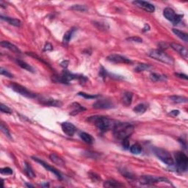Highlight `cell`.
<instances>
[{
    "mask_svg": "<svg viewBox=\"0 0 188 188\" xmlns=\"http://www.w3.org/2000/svg\"><path fill=\"white\" fill-rule=\"evenodd\" d=\"M113 135L116 140L122 141L133 134L134 127L129 123H117L113 127Z\"/></svg>",
    "mask_w": 188,
    "mask_h": 188,
    "instance_id": "obj_1",
    "label": "cell"
},
{
    "mask_svg": "<svg viewBox=\"0 0 188 188\" xmlns=\"http://www.w3.org/2000/svg\"><path fill=\"white\" fill-rule=\"evenodd\" d=\"M87 121L95 125L100 131L104 132L113 129L115 124L114 121L111 119L104 116H100V115L89 117L87 119Z\"/></svg>",
    "mask_w": 188,
    "mask_h": 188,
    "instance_id": "obj_2",
    "label": "cell"
},
{
    "mask_svg": "<svg viewBox=\"0 0 188 188\" xmlns=\"http://www.w3.org/2000/svg\"><path fill=\"white\" fill-rule=\"evenodd\" d=\"M149 55L153 59L159 60L162 63L168 64V65H174V60L170 55L160 50H152L149 53Z\"/></svg>",
    "mask_w": 188,
    "mask_h": 188,
    "instance_id": "obj_3",
    "label": "cell"
},
{
    "mask_svg": "<svg viewBox=\"0 0 188 188\" xmlns=\"http://www.w3.org/2000/svg\"><path fill=\"white\" fill-rule=\"evenodd\" d=\"M153 152L158 159L163 162L164 163L168 164V165L171 166L174 164V159H173L172 156L170 155V154L168 151L160 148H154Z\"/></svg>",
    "mask_w": 188,
    "mask_h": 188,
    "instance_id": "obj_4",
    "label": "cell"
},
{
    "mask_svg": "<svg viewBox=\"0 0 188 188\" xmlns=\"http://www.w3.org/2000/svg\"><path fill=\"white\" fill-rule=\"evenodd\" d=\"M84 78L85 77L83 76L76 75V74L70 73L67 70H64L60 75L55 76L54 80L56 82L64 83V84H68L70 82L74 80H83Z\"/></svg>",
    "mask_w": 188,
    "mask_h": 188,
    "instance_id": "obj_5",
    "label": "cell"
},
{
    "mask_svg": "<svg viewBox=\"0 0 188 188\" xmlns=\"http://www.w3.org/2000/svg\"><path fill=\"white\" fill-rule=\"evenodd\" d=\"M175 159L177 168L181 171H186L188 166V157L184 152L178 151L175 153Z\"/></svg>",
    "mask_w": 188,
    "mask_h": 188,
    "instance_id": "obj_6",
    "label": "cell"
},
{
    "mask_svg": "<svg viewBox=\"0 0 188 188\" xmlns=\"http://www.w3.org/2000/svg\"><path fill=\"white\" fill-rule=\"evenodd\" d=\"M9 87L11 88L13 91L16 92L17 93L20 94V95L23 96V97L29 98V99H34L36 97V95L35 93H32L31 91H29L28 89L26 88L25 87L22 86V85L17 84V83H10L9 85Z\"/></svg>",
    "mask_w": 188,
    "mask_h": 188,
    "instance_id": "obj_7",
    "label": "cell"
},
{
    "mask_svg": "<svg viewBox=\"0 0 188 188\" xmlns=\"http://www.w3.org/2000/svg\"><path fill=\"white\" fill-rule=\"evenodd\" d=\"M163 16L167 20L171 21L174 25L178 24L181 22V19H182L181 15L176 14L174 10L170 8H164L163 10Z\"/></svg>",
    "mask_w": 188,
    "mask_h": 188,
    "instance_id": "obj_8",
    "label": "cell"
},
{
    "mask_svg": "<svg viewBox=\"0 0 188 188\" xmlns=\"http://www.w3.org/2000/svg\"><path fill=\"white\" fill-rule=\"evenodd\" d=\"M140 182L142 185H152L159 182L170 183L168 179L163 177H156L152 176H142L140 179Z\"/></svg>",
    "mask_w": 188,
    "mask_h": 188,
    "instance_id": "obj_9",
    "label": "cell"
},
{
    "mask_svg": "<svg viewBox=\"0 0 188 188\" xmlns=\"http://www.w3.org/2000/svg\"><path fill=\"white\" fill-rule=\"evenodd\" d=\"M107 60L109 62L112 63H115V64H132V61L131 60H129L127 57H123L122 55H110L107 57Z\"/></svg>",
    "mask_w": 188,
    "mask_h": 188,
    "instance_id": "obj_10",
    "label": "cell"
},
{
    "mask_svg": "<svg viewBox=\"0 0 188 188\" xmlns=\"http://www.w3.org/2000/svg\"><path fill=\"white\" fill-rule=\"evenodd\" d=\"M32 159H33V160H35V162H38V163H40L43 166V167H44L47 170H50V172L53 173V174H54L55 175V176H57V179H60V180H61L62 179H63V177H62L61 174L59 172V170H57L56 169V168H55L54 167H52V166L50 165V164H47L46 162H45L44 161H43V160H41V159H39V158H38V157H32Z\"/></svg>",
    "mask_w": 188,
    "mask_h": 188,
    "instance_id": "obj_11",
    "label": "cell"
},
{
    "mask_svg": "<svg viewBox=\"0 0 188 188\" xmlns=\"http://www.w3.org/2000/svg\"><path fill=\"white\" fill-rule=\"evenodd\" d=\"M93 106L95 109H110L114 107V104L109 99H100L97 100Z\"/></svg>",
    "mask_w": 188,
    "mask_h": 188,
    "instance_id": "obj_12",
    "label": "cell"
},
{
    "mask_svg": "<svg viewBox=\"0 0 188 188\" xmlns=\"http://www.w3.org/2000/svg\"><path fill=\"white\" fill-rule=\"evenodd\" d=\"M61 128L64 133L69 137L74 136V134L76 132V127L73 123L69 122H64L62 123Z\"/></svg>",
    "mask_w": 188,
    "mask_h": 188,
    "instance_id": "obj_13",
    "label": "cell"
},
{
    "mask_svg": "<svg viewBox=\"0 0 188 188\" xmlns=\"http://www.w3.org/2000/svg\"><path fill=\"white\" fill-rule=\"evenodd\" d=\"M137 7L141 8V9L146 10L149 13H154L155 10V7L152 4L144 1H134L132 3Z\"/></svg>",
    "mask_w": 188,
    "mask_h": 188,
    "instance_id": "obj_14",
    "label": "cell"
},
{
    "mask_svg": "<svg viewBox=\"0 0 188 188\" xmlns=\"http://www.w3.org/2000/svg\"><path fill=\"white\" fill-rule=\"evenodd\" d=\"M40 103L44 105L49 107H61L62 102L59 100L51 99V98L46 97H40L39 98Z\"/></svg>",
    "mask_w": 188,
    "mask_h": 188,
    "instance_id": "obj_15",
    "label": "cell"
},
{
    "mask_svg": "<svg viewBox=\"0 0 188 188\" xmlns=\"http://www.w3.org/2000/svg\"><path fill=\"white\" fill-rule=\"evenodd\" d=\"M170 46H171V48L174 49L176 52H178L179 54H180L185 60L187 59L188 51L185 46H181V45L178 44H174V43H173V44H170Z\"/></svg>",
    "mask_w": 188,
    "mask_h": 188,
    "instance_id": "obj_16",
    "label": "cell"
},
{
    "mask_svg": "<svg viewBox=\"0 0 188 188\" xmlns=\"http://www.w3.org/2000/svg\"><path fill=\"white\" fill-rule=\"evenodd\" d=\"M70 108L71 109V110H70V112L69 113L70 115H76L79 114V113L82 112H83V111H85V110H86L84 107L80 105V104L77 103V102L72 103L70 105Z\"/></svg>",
    "mask_w": 188,
    "mask_h": 188,
    "instance_id": "obj_17",
    "label": "cell"
},
{
    "mask_svg": "<svg viewBox=\"0 0 188 188\" xmlns=\"http://www.w3.org/2000/svg\"><path fill=\"white\" fill-rule=\"evenodd\" d=\"M1 46L5 49H8L11 52L16 53V54H21V51L19 50L18 47H17L16 45L11 44V43L6 41V40H4V41L1 42Z\"/></svg>",
    "mask_w": 188,
    "mask_h": 188,
    "instance_id": "obj_18",
    "label": "cell"
},
{
    "mask_svg": "<svg viewBox=\"0 0 188 188\" xmlns=\"http://www.w3.org/2000/svg\"><path fill=\"white\" fill-rule=\"evenodd\" d=\"M132 98H133V94L131 92L126 91L121 96V101L122 103L126 106H129L132 102Z\"/></svg>",
    "mask_w": 188,
    "mask_h": 188,
    "instance_id": "obj_19",
    "label": "cell"
},
{
    "mask_svg": "<svg viewBox=\"0 0 188 188\" xmlns=\"http://www.w3.org/2000/svg\"><path fill=\"white\" fill-rule=\"evenodd\" d=\"M76 31V28H71L64 34V36L63 38V43L64 44H67L69 43L70 40H71V38H73V35H74V33H75Z\"/></svg>",
    "mask_w": 188,
    "mask_h": 188,
    "instance_id": "obj_20",
    "label": "cell"
},
{
    "mask_svg": "<svg viewBox=\"0 0 188 188\" xmlns=\"http://www.w3.org/2000/svg\"><path fill=\"white\" fill-rule=\"evenodd\" d=\"M16 61L17 64H18V65L20 66L21 68L27 70V71L31 72V73H35V69H34L33 66H31L29 64L27 63L26 62L21 60H19V59H16Z\"/></svg>",
    "mask_w": 188,
    "mask_h": 188,
    "instance_id": "obj_21",
    "label": "cell"
},
{
    "mask_svg": "<svg viewBox=\"0 0 188 188\" xmlns=\"http://www.w3.org/2000/svg\"><path fill=\"white\" fill-rule=\"evenodd\" d=\"M1 19L2 20H4L5 21H7L8 24H10V25H13L14 27H20L21 26V21L18 20L17 18H10V17H4L3 16H1Z\"/></svg>",
    "mask_w": 188,
    "mask_h": 188,
    "instance_id": "obj_22",
    "label": "cell"
},
{
    "mask_svg": "<svg viewBox=\"0 0 188 188\" xmlns=\"http://www.w3.org/2000/svg\"><path fill=\"white\" fill-rule=\"evenodd\" d=\"M80 137L85 143H86L87 144H90V145L93 144L94 141H95L94 138H93V136L91 135L90 134L86 133V132H81L80 134Z\"/></svg>",
    "mask_w": 188,
    "mask_h": 188,
    "instance_id": "obj_23",
    "label": "cell"
},
{
    "mask_svg": "<svg viewBox=\"0 0 188 188\" xmlns=\"http://www.w3.org/2000/svg\"><path fill=\"white\" fill-rule=\"evenodd\" d=\"M104 187H124V185L123 184H121L119 181H115L114 179H110V180L106 181L104 183Z\"/></svg>",
    "mask_w": 188,
    "mask_h": 188,
    "instance_id": "obj_24",
    "label": "cell"
},
{
    "mask_svg": "<svg viewBox=\"0 0 188 188\" xmlns=\"http://www.w3.org/2000/svg\"><path fill=\"white\" fill-rule=\"evenodd\" d=\"M50 159L52 160L55 164H57V165L61 166V167L65 166V162L63 161V159H61L60 157H58L57 154H51L50 155Z\"/></svg>",
    "mask_w": 188,
    "mask_h": 188,
    "instance_id": "obj_25",
    "label": "cell"
},
{
    "mask_svg": "<svg viewBox=\"0 0 188 188\" xmlns=\"http://www.w3.org/2000/svg\"><path fill=\"white\" fill-rule=\"evenodd\" d=\"M173 33H174L175 35H176L177 37H179L180 39L184 40L185 42H187L188 41V35L186 33H184V32L179 30V29H172Z\"/></svg>",
    "mask_w": 188,
    "mask_h": 188,
    "instance_id": "obj_26",
    "label": "cell"
},
{
    "mask_svg": "<svg viewBox=\"0 0 188 188\" xmlns=\"http://www.w3.org/2000/svg\"><path fill=\"white\" fill-rule=\"evenodd\" d=\"M170 99L172 102H174V103L176 104H183V103H187V99L186 97H180V96H172L170 97Z\"/></svg>",
    "mask_w": 188,
    "mask_h": 188,
    "instance_id": "obj_27",
    "label": "cell"
},
{
    "mask_svg": "<svg viewBox=\"0 0 188 188\" xmlns=\"http://www.w3.org/2000/svg\"><path fill=\"white\" fill-rule=\"evenodd\" d=\"M147 108H148V107H147L146 104H138V105L133 109V110L135 113L141 115V114H144V113L146 112Z\"/></svg>",
    "mask_w": 188,
    "mask_h": 188,
    "instance_id": "obj_28",
    "label": "cell"
},
{
    "mask_svg": "<svg viewBox=\"0 0 188 188\" xmlns=\"http://www.w3.org/2000/svg\"><path fill=\"white\" fill-rule=\"evenodd\" d=\"M24 170H25V173H26V174L28 176V177H29V178L33 179L35 177V172H34L33 169L32 168L30 164H29V163H27V162H25Z\"/></svg>",
    "mask_w": 188,
    "mask_h": 188,
    "instance_id": "obj_29",
    "label": "cell"
},
{
    "mask_svg": "<svg viewBox=\"0 0 188 188\" xmlns=\"http://www.w3.org/2000/svg\"><path fill=\"white\" fill-rule=\"evenodd\" d=\"M142 146L139 144H133L130 147V151H131L132 154H139L142 152Z\"/></svg>",
    "mask_w": 188,
    "mask_h": 188,
    "instance_id": "obj_30",
    "label": "cell"
},
{
    "mask_svg": "<svg viewBox=\"0 0 188 188\" xmlns=\"http://www.w3.org/2000/svg\"><path fill=\"white\" fill-rule=\"evenodd\" d=\"M150 79L153 81V82H159V81L164 80L165 77H164V76L160 75L159 74L152 73L150 74Z\"/></svg>",
    "mask_w": 188,
    "mask_h": 188,
    "instance_id": "obj_31",
    "label": "cell"
},
{
    "mask_svg": "<svg viewBox=\"0 0 188 188\" xmlns=\"http://www.w3.org/2000/svg\"><path fill=\"white\" fill-rule=\"evenodd\" d=\"M120 172L121 173V174H122L123 176H125L126 178H127L129 179H134L136 178L135 176H134V175L132 174V173L129 172V170H125L124 168H123L122 170L120 169Z\"/></svg>",
    "mask_w": 188,
    "mask_h": 188,
    "instance_id": "obj_32",
    "label": "cell"
},
{
    "mask_svg": "<svg viewBox=\"0 0 188 188\" xmlns=\"http://www.w3.org/2000/svg\"><path fill=\"white\" fill-rule=\"evenodd\" d=\"M151 66L148 65V64L141 63V64H138V66L135 68V69H134V70L138 72H140V71H144V70H149Z\"/></svg>",
    "mask_w": 188,
    "mask_h": 188,
    "instance_id": "obj_33",
    "label": "cell"
},
{
    "mask_svg": "<svg viewBox=\"0 0 188 188\" xmlns=\"http://www.w3.org/2000/svg\"><path fill=\"white\" fill-rule=\"evenodd\" d=\"M1 130H2V132H3V133L8 137V138H11V134H10V130L8 129L7 126L4 124V123H1Z\"/></svg>",
    "mask_w": 188,
    "mask_h": 188,
    "instance_id": "obj_34",
    "label": "cell"
},
{
    "mask_svg": "<svg viewBox=\"0 0 188 188\" xmlns=\"http://www.w3.org/2000/svg\"><path fill=\"white\" fill-rule=\"evenodd\" d=\"M0 110H1L2 112L7 113V114H11L12 113L11 109L9 107L5 105L4 104H1V105H0Z\"/></svg>",
    "mask_w": 188,
    "mask_h": 188,
    "instance_id": "obj_35",
    "label": "cell"
},
{
    "mask_svg": "<svg viewBox=\"0 0 188 188\" xmlns=\"http://www.w3.org/2000/svg\"><path fill=\"white\" fill-rule=\"evenodd\" d=\"M0 173H1V174L3 175H12L13 173V170L11 168H8V167H5V168H3L0 169Z\"/></svg>",
    "mask_w": 188,
    "mask_h": 188,
    "instance_id": "obj_36",
    "label": "cell"
},
{
    "mask_svg": "<svg viewBox=\"0 0 188 188\" xmlns=\"http://www.w3.org/2000/svg\"><path fill=\"white\" fill-rule=\"evenodd\" d=\"M79 96H81V97L85 98V99H96L99 96L98 95H91V94H87L85 93H83V92H80V93H78Z\"/></svg>",
    "mask_w": 188,
    "mask_h": 188,
    "instance_id": "obj_37",
    "label": "cell"
},
{
    "mask_svg": "<svg viewBox=\"0 0 188 188\" xmlns=\"http://www.w3.org/2000/svg\"><path fill=\"white\" fill-rule=\"evenodd\" d=\"M0 73H1L2 75L7 76V77H9V78L13 77V75L10 72L8 71L7 69H5V68H4L3 67H2L1 68H0Z\"/></svg>",
    "mask_w": 188,
    "mask_h": 188,
    "instance_id": "obj_38",
    "label": "cell"
},
{
    "mask_svg": "<svg viewBox=\"0 0 188 188\" xmlns=\"http://www.w3.org/2000/svg\"><path fill=\"white\" fill-rule=\"evenodd\" d=\"M72 10H77V11H81V12H83V11H85L86 10V8L85 7V6L83 5H73L72 6L71 8Z\"/></svg>",
    "mask_w": 188,
    "mask_h": 188,
    "instance_id": "obj_39",
    "label": "cell"
},
{
    "mask_svg": "<svg viewBox=\"0 0 188 188\" xmlns=\"http://www.w3.org/2000/svg\"><path fill=\"white\" fill-rule=\"evenodd\" d=\"M121 144H122V146L125 149H129L130 147L129 138H126V139H124V140H123L122 141H121Z\"/></svg>",
    "mask_w": 188,
    "mask_h": 188,
    "instance_id": "obj_40",
    "label": "cell"
},
{
    "mask_svg": "<svg viewBox=\"0 0 188 188\" xmlns=\"http://www.w3.org/2000/svg\"><path fill=\"white\" fill-rule=\"evenodd\" d=\"M127 40L131 42H135V43H142L143 42V39L142 38H139V37H130L127 38Z\"/></svg>",
    "mask_w": 188,
    "mask_h": 188,
    "instance_id": "obj_41",
    "label": "cell"
},
{
    "mask_svg": "<svg viewBox=\"0 0 188 188\" xmlns=\"http://www.w3.org/2000/svg\"><path fill=\"white\" fill-rule=\"evenodd\" d=\"M52 50H53V47L52 46V44H50V43H46L44 49V52H49V51H52Z\"/></svg>",
    "mask_w": 188,
    "mask_h": 188,
    "instance_id": "obj_42",
    "label": "cell"
},
{
    "mask_svg": "<svg viewBox=\"0 0 188 188\" xmlns=\"http://www.w3.org/2000/svg\"><path fill=\"white\" fill-rule=\"evenodd\" d=\"M179 114V110H172L171 112H169V115H170V116H173V117H176Z\"/></svg>",
    "mask_w": 188,
    "mask_h": 188,
    "instance_id": "obj_43",
    "label": "cell"
},
{
    "mask_svg": "<svg viewBox=\"0 0 188 188\" xmlns=\"http://www.w3.org/2000/svg\"><path fill=\"white\" fill-rule=\"evenodd\" d=\"M175 75L178 76V77H180V78H182V79H185V80H187V75H185V74H175Z\"/></svg>",
    "mask_w": 188,
    "mask_h": 188,
    "instance_id": "obj_44",
    "label": "cell"
},
{
    "mask_svg": "<svg viewBox=\"0 0 188 188\" xmlns=\"http://www.w3.org/2000/svg\"><path fill=\"white\" fill-rule=\"evenodd\" d=\"M68 63V61H63V63H61V65L63 66V67H64V68H67Z\"/></svg>",
    "mask_w": 188,
    "mask_h": 188,
    "instance_id": "obj_45",
    "label": "cell"
},
{
    "mask_svg": "<svg viewBox=\"0 0 188 188\" xmlns=\"http://www.w3.org/2000/svg\"><path fill=\"white\" fill-rule=\"evenodd\" d=\"M26 185H27V187H34V186H33V185H29V184H26Z\"/></svg>",
    "mask_w": 188,
    "mask_h": 188,
    "instance_id": "obj_46",
    "label": "cell"
}]
</instances>
